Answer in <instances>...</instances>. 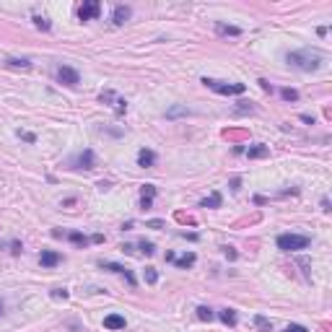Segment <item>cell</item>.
<instances>
[{"instance_id":"e575fe53","label":"cell","mask_w":332,"mask_h":332,"mask_svg":"<svg viewBox=\"0 0 332 332\" xmlns=\"http://www.w3.org/2000/svg\"><path fill=\"white\" fill-rule=\"evenodd\" d=\"M322 210H324V213L329 210V200H327V198H322Z\"/></svg>"},{"instance_id":"7a4b0ae2","label":"cell","mask_w":332,"mask_h":332,"mask_svg":"<svg viewBox=\"0 0 332 332\" xmlns=\"http://www.w3.org/2000/svg\"><path fill=\"white\" fill-rule=\"evenodd\" d=\"M311 244V239L304 234H280L278 236V249L280 252H298V249H306Z\"/></svg>"},{"instance_id":"30bf717a","label":"cell","mask_w":332,"mask_h":332,"mask_svg":"<svg viewBox=\"0 0 332 332\" xmlns=\"http://www.w3.org/2000/svg\"><path fill=\"white\" fill-rule=\"evenodd\" d=\"M138 166L143 169H150V166H156V153L150 148H140L138 150Z\"/></svg>"},{"instance_id":"8fae6325","label":"cell","mask_w":332,"mask_h":332,"mask_svg":"<svg viewBox=\"0 0 332 332\" xmlns=\"http://www.w3.org/2000/svg\"><path fill=\"white\" fill-rule=\"evenodd\" d=\"M130 19V8L127 6H114V13H112V24L114 26H122L125 21Z\"/></svg>"},{"instance_id":"484cf974","label":"cell","mask_w":332,"mask_h":332,"mask_svg":"<svg viewBox=\"0 0 332 332\" xmlns=\"http://www.w3.org/2000/svg\"><path fill=\"white\" fill-rule=\"evenodd\" d=\"M280 96H283L285 101H298V91H293V88H283Z\"/></svg>"},{"instance_id":"7c38bea8","label":"cell","mask_w":332,"mask_h":332,"mask_svg":"<svg viewBox=\"0 0 332 332\" xmlns=\"http://www.w3.org/2000/svg\"><path fill=\"white\" fill-rule=\"evenodd\" d=\"M104 327H107V329H125V316H122V314H109V316H104Z\"/></svg>"},{"instance_id":"d4e9b609","label":"cell","mask_w":332,"mask_h":332,"mask_svg":"<svg viewBox=\"0 0 332 332\" xmlns=\"http://www.w3.org/2000/svg\"><path fill=\"white\" fill-rule=\"evenodd\" d=\"M145 280L150 285H156L158 283V273H156V267H145Z\"/></svg>"},{"instance_id":"f546056e","label":"cell","mask_w":332,"mask_h":332,"mask_svg":"<svg viewBox=\"0 0 332 332\" xmlns=\"http://www.w3.org/2000/svg\"><path fill=\"white\" fill-rule=\"evenodd\" d=\"M21 138H24V140H29V143H34V140H37L32 132H21Z\"/></svg>"},{"instance_id":"9c48e42d","label":"cell","mask_w":332,"mask_h":332,"mask_svg":"<svg viewBox=\"0 0 332 332\" xmlns=\"http://www.w3.org/2000/svg\"><path fill=\"white\" fill-rule=\"evenodd\" d=\"M153 198H156V185H143L140 208H143V210H150V208H153Z\"/></svg>"},{"instance_id":"8992f818","label":"cell","mask_w":332,"mask_h":332,"mask_svg":"<svg viewBox=\"0 0 332 332\" xmlns=\"http://www.w3.org/2000/svg\"><path fill=\"white\" fill-rule=\"evenodd\" d=\"M57 81L65 83V86H78L81 83V75H78V70H73L68 65H60L57 68Z\"/></svg>"},{"instance_id":"2e32d148","label":"cell","mask_w":332,"mask_h":332,"mask_svg":"<svg viewBox=\"0 0 332 332\" xmlns=\"http://www.w3.org/2000/svg\"><path fill=\"white\" fill-rule=\"evenodd\" d=\"M218 316H221V322H223V324H229V327H236V311H234V309H223V311H221Z\"/></svg>"},{"instance_id":"1f68e13d","label":"cell","mask_w":332,"mask_h":332,"mask_svg":"<svg viewBox=\"0 0 332 332\" xmlns=\"http://www.w3.org/2000/svg\"><path fill=\"white\" fill-rule=\"evenodd\" d=\"M223 252H226V257H231V260H234V257H236V252H234V249H231V247H223Z\"/></svg>"},{"instance_id":"ac0fdd59","label":"cell","mask_w":332,"mask_h":332,"mask_svg":"<svg viewBox=\"0 0 332 332\" xmlns=\"http://www.w3.org/2000/svg\"><path fill=\"white\" fill-rule=\"evenodd\" d=\"M174 265L182 267V270H185V267H192V265H195V254L190 252V254H182V257H174Z\"/></svg>"},{"instance_id":"52a82bcc","label":"cell","mask_w":332,"mask_h":332,"mask_svg":"<svg viewBox=\"0 0 332 332\" xmlns=\"http://www.w3.org/2000/svg\"><path fill=\"white\" fill-rule=\"evenodd\" d=\"M101 267L104 270H109V273H119V275H125V280L132 285V288H135V285H138V280H135V275L130 273V270L127 267H122V265H117V262H101Z\"/></svg>"},{"instance_id":"44dd1931","label":"cell","mask_w":332,"mask_h":332,"mask_svg":"<svg viewBox=\"0 0 332 332\" xmlns=\"http://www.w3.org/2000/svg\"><path fill=\"white\" fill-rule=\"evenodd\" d=\"M6 65L8 68H32V63H29V60H16V57H11V60H6Z\"/></svg>"},{"instance_id":"ba28073f","label":"cell","mask_w":332,"mask_h":332,"mask_svg":"<svg viewBox=\"0 0 332 332\" xmlns=\"http://www.w3.org/2000/svg\"><path fill=\"white\" fill-rule=\"evenodd\" d=\"M101 101H112V107L117 114H125L127 112V101L125 99H117L114 91H101Z\"/></svg>"},{"instance_id":"6da1fadb","label":"cell","mask_w":332,"mask_h":332,"mask_svg":"<svg viewBox=\"0 0 332 332\" xmlns=\"http://www.w3.org/2000/svg\"><path fill=\"white\" fill-rule=\"evenodd\" d=\"M288 60V65L296 68V70H304V73H314L322 68V60L324 55L319 50H296V52H288L285 55Z\"/></svg>"},{"instance_id":"5b68a950","label":"cell","mask_w":332,"mask_h":332,"mask_svg":"<svg viewBox=\"0 0 332 332\" xmlns=\"http://www.w3.org/2000/svg\"><path fill=\"white\" fill-rule=\"evenodd\" d=\"M99 13H101L99 0H86V3L78 8V19L81 21H91V19H99Z\"/></svg>"},{"instance_id":"83f0119b","label":"cell","mask_w":332,"mask_h":332,"mask_svg":"<svg viewBox=\"0 0 332 332\" xmlns=\"http://www.w3.org/2000/svg\"><path fill=\"white\" fill-rule=\"evenodd\" d=\"M283 332H309L304 324H288V327H285Z\"/></svg>"},{"instance_id":"836d02e7","label":"cell","mask_w":332,"mask_h":332,"mask_svg":"<svg viewBox=\"0 0 332 332\" xmlns=\"http://www.w3.org/2000/svg\"><path fill=\"white\" fill-rule=\"evenodd\" d=\"M257 83L262 86V91H273V88H270V83H267V81H257Z\"/></svg>"},{"instance_id":"4316f807","label":"cell","mask_w":332,"mask_h":332,"mask_svg":"<svg viewBox=\"0 0 332 332\" xmlns=\"http://www.w3.org/2000/svg\"><path fill=\"white\" fill-rule=\"evenodd\" d=\"M34 26L37 29H44V32H50V29H52V24L47 19H42V16H34Z\"/></svg>"},{"instance_id":"4fadbf2b","label":"cell","mask_w":332,"mask_h":332,"mask_svg":"<svg viewBox=\"0 0 332 332\" xmlns=\"http://www.w3.org/2000/svg\"><path fill=\"white\" fill-rule=\"evenodd\" d=\"M60 260H63V257H60L57 252H52V249H47V252L39 254V262H42L44 267H55V265H60Z\"/></svg>"},{"instance_id":"9a60e30c","label":"cell","mask_w":332,"mask_h":332,"mask_svg":"<svg viewBox=\"0 0 332 332\" xmlns=\"http://www.w3.org/2000/svg\"><path fill=\"white\" fill-rule=\"evenodd\" d=\"M187 114H190V109L187 107H179V104H177V107L166 109V119H177V117H187Z\"/></svg>"},{"instance_id":"d6986e66","label":"cell","mask_w":332,"mask_h":332,"mask_svg":"<svg viewBox=\"0 0 332 332\" xmlns=\"http://www.w3.org/2000/svg\"><path fill=\"white\" fill-rule=\"evenodd\" d=\"M254 324H257V329H262V332H273V322H270L267 316H262V314L254 316Z\"/></svg>"},{"instance_id":"d6a6232c","label":"cell","mask_w":332,"mask_h":332,"mask_svg":"<svg viewBox=\"0 0 332 332\" xmlns=\"http://www.w3.org/2000/svg\"><path fill=\"white\" fill-rule=\"evenodd\" d=\"M301 119H304L306 125H314V117H311V114H301Z\"/></svg>"},{"instance_id":"f1b7e54d","label":"cell","mask_w":332,"mask_h":332,"mask_svg":"<svg viewBox=\"0 0 332 332\" xmlns=\"http://www.w3.org/2000/svg\"><path fill=\"white\" fill-rule=\"evenodd\" d=\"M52 296L55 298H68V291L65 288H57V291H52Z\"/></svg>"},{"instance_id":"e0dca14e","label":"cell","mask_w":332,"mask_h":332,"mask_svg":"<svg viewBox=\"0 0 332 332\" xmlns=\"http://www.w3.org/2000/svg\"><path fill=\"white\" fill-rule=\"evenodd\" d=\"M221 192H213V195H210V198H205L203 203H200V208H221Z\"/></svg>"},{"instance_id":"d590c367","label":"cell","mask_w":332,"mask_h":332,"mask_svg":"<svg viewBox=\"0 0 332 332\" xmlns=\"http://www.w3.org/2000/svg\"><path fill=\"white\" fill-rule=\"evenodd\" d=\"M0 314H3V301H0Z\"/></svg>"},{"instance_id":"cb8c5ba5","label":"cell","mask_w":332,"mask_h":332,"mask_svg":"<svg viewBox=\"0 0 332 332\" xmlns=\"http://www.w3.org/2000/svg\"><path fill=\"white\" fill-rule=\"evenodd\" d=\"M68 239L73 241V244H81V247H86V244H88V239H86L83 234H78V231H73V234H70Z\"/></svg>"},{"instance_id":"ffe728a7","label":"cell","mask_w":332,"mask_h":332,"mask_svg":"<svg viewBox=\"0 0 332 332\" xmlns=\"http://www.w3.org/2000/svg\"><path fill=\"white\" fill-rule=\"evenodd\" d=\"M216 29H218V34H226V37H239V34H241V29L226 26V24H216Z\"/></svg>"},{"instance_id":"5bb4252c","label":"cell","mask_w":332,"mask_h":332,"mask_svg":"<svg viewBox=\"0 0 332 332\" xmlns=\"http://www.w3.org/2000/svg\"><path fill=\"white\" fill-rule=\"evenodd\" d=\"M247 156H249V158H265V156H270V148L262 145V143H257V145H252V148L247 150Z\"/></svg>"},{"instance_id":"4dcf8cb0","label":"cell","mask_w":332,"mask_h":332,"mask_svg":"<svg viewBox=\"0 0 332 332\" xmlns=\"http://www.w3.org/2000/svg\"><path fill=\"white\" fill-rule=\"evenodd\" d=\"M239 185H241V179H239V177H234V179H231V190L236 192V190H239Z\"/></svg>"},{"instance_id":"3957f363","label":"cell","mask_w":332,"mask_h":332,"mask_svg":"<svg viewBox=\"0 0 332 332\" xmlns=\"http://www.w3.org/2000/svg\"><path fill=\"white\" fill-rule=\"evenodd\" d=\"M203 83L216 94H223V96H239L247 91L244 83H223V81H216V78H203Z\"/></svg>"},{"instance_id":"7402d4cb","label":"cell","mask_w":332,"mask_h":332,"mask_svg":"<svg viewBox=\"0 0 332 332\" xmlns=\"http://www.w3.org/2000/svg\"><path fill=\"white\" fill-rule=\"evenodd\" d=\"M198 316H200L203 322H210L216 314H213V309H208V306H198Z\"/></svg>"},{"instance_id":"277c9868","label":"cell","mask_w":332,"mask_h":332,"mask_svg":"<svg viewBox=\"0 0 332 332\" xmlns=\"http://www.w3.org/2000/svg\"><path fill=\"white\" fill-rule=\"evenodd\" d=\"M70 166H73V169H94V166H96L94 150H91V148L81 150V153H78V156H75V158L70 161Z\"/></svg>"},{"instance_id":"603a6c76","label":"cell","mask_w":332,"mask_h":332,"mask_svg":"<svg viewBox=\"0 0 332 332\" xmlns=\"http://www.w3.org/2000/svg\"><path fill=\"white\" fill-rule=\"evenodd\" d=\"M140 252L145 254V257H150V254H153V252H156V247H153V241H145V239H143V241H140Z\"/></svg>"}]
</instances>
